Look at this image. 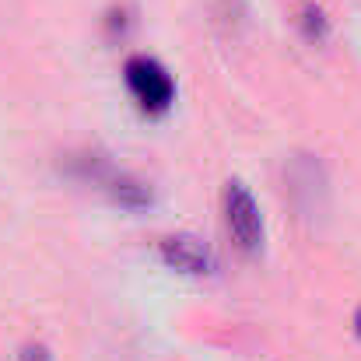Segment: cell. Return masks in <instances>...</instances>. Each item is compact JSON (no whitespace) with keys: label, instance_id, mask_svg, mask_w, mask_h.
I'll return each mask as SVG.
<instances>
[{"label":"cell","instance_id":"9c48e42d","mask_svg":"<svg viewBox=\"0 0 361 361\" xmlns=\"http://www.w3.org/2000/svg\"><path fill=\"white\" fill-rule=\"evenodd\" d=\"M351 326H355V337H361V305L355 309V319H351Z\"/></svg>","mask_w":361,"mask_h":361},{"label":"cell","instance_id":"6da1fadb","mask_svg":"<svg viewBox=\"0 0 361 361\" xmlns=\"http://www.w3.org/2000/svg\"><path fill=\"white\" fill-rule=\"evenodd\" d=\"M284 193L298 218L316 221L330 211V176L316 154H291L284 165Z\"/></svg>","mask_w":361,"mask_h":361},{"label":"cell","instance_id":"277c9868","mask_svg":"<svg viewBox=\"0 0 361 361\" xmlns=\"http://www.w3.org/2000/svg\"><path fill=\"white\" fill-rule=\"evenodd\" d=\"M158 256L165 267L179 270V274H190V277H200V274H211L218 263H214V252L193 235H169V239L158 242Z\"/></svg>","mask_w":361,"mask_h":361},{"label":"cell","instance_id":"5b68a950","mask_svg":"<svg viewBox=\"0 0 361 361\" xmlns=\"http://www.w3.org/2000/svg\"><path fill=\"white\" fill-rule=\"evenodd\" d=\"M99 183L109 190V197H113L120 207H126V211H144V207L154 204L147 183H140V179L130 176V172H113V169H106Z\"/></svg>","mask_w":361,"mask_h":361},{"label":"cell","instance_id":"7a4b0ae2","mask_svg":"<svg viewBox=\"0 0 361 361\" xmlns=\"http://www.w3.org/2000/svg\"><path fill=\"white\" fill-rule=\"evenodd\" d=\"M123 81L144 116H165L176 102V81L154 56H144V53L130 56L123 67Z\"/></svg>","mask_w":361,"mask_h":361},{"label":"cell","instance_id":"3957f363","mask_svg":"<svg viewBox=\"0 0 361 361\" xmlns=\"http://www.w3.org/2000/svg\"><path fill=\"white\" fill-rule=\"evenodd\" d=\"M221 207H225V225L228 235L245 256H259L263 249V218H259V204L252 200V193L242 186L239 179H232L221 193Z\"/></svg>","mask_w":361,"mask_h":361},{"label":"cell","instance_id":"52a82bcc","mask_svg":"<svg viewBox=\"0 0 361 361\" xmlns=\"http://www.w3.org/2000/svg\"><path fill=\"white\" fill-rule=\"evenodd\" d=\"M106 28H109V35L116 39V35H126V28H130V11L126 7H113L109 11V18H106Z\"/></svg>","mask_w":361,"mask_h":361},{"label":"cell","instance_id":"8992f818","mask_svg":"<svg viewBox=\"0 0 361 361\" xmlns=\"http://www.w3.org/2000/svg\"><path fill=\"white\" fill-rule=\"evenodd\" d=\"M298 28H302V35H305L312 46H316V42H323V39L330 35V21H326V14H323L316 4H305V7H302Z\"/></svg>","mask_w":361,"mask_h":361},{"label":"cell","instance_id":"ba28073f","mask_svg":"<svg viewBox=\"0 0 361 361\" xmlns=\"http://www.w3.org/2000/svg\"><path fill=\"white\" fill-rule=\"evenodd\" d=\"M18 361H53V351H49L46 344H25Z\"/></svg>","mask_w":361,"mask_h":361}]
</instances>
